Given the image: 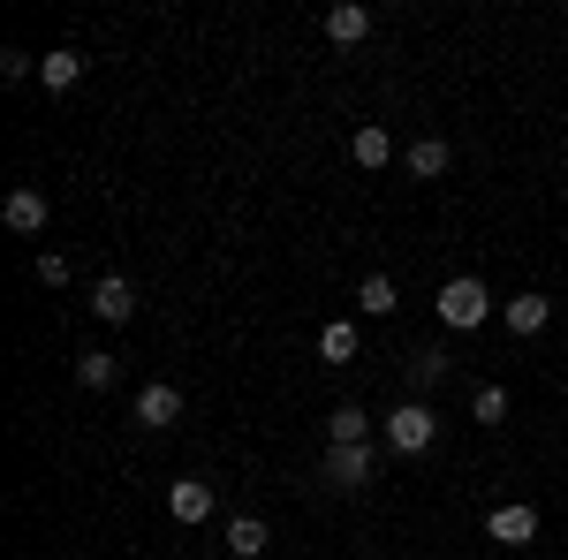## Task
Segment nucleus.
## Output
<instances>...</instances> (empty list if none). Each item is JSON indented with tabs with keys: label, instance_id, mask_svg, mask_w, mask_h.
<instances>
[{
	"label": "nucleus",
	"instance_id": "nucleus-6",
	"mask_svg": "<svg viewBox=\"0 0 568 560\" xmlns=\"http://www.w3.org/2000/svg\"><path fill=\"white\" fill-rule=\"evenodd\" d=\"M168 516L175 522H205L213 516V485H205V477H175V485H168Z\"/></svg>",
	"mask_w": 568,
	"mask_h": 560
},
{
	"label": "nucleus",
	"instance_id": "nucleus-22",
	"mask_svg": "<svg viewBox=\"0 0 568 560\" xmlns=\"http://www.w3.org/2000/svg\"><path fill=\"white\" fill-rule=\"evenodd\" d=\"M0 69H8V77H39V61H31L23 45H8V53H0Z\"/></svg>",
	"mask_w": 568,
	"mask_h": 560
},
{
	"label": "nucleus",
	"instance_id": "nucleus-3",
	"mask_svg": "<svg viewBox=\"0 0 568 560\" xmlns=\"http://www.w3.org/2000/svg\"><path fill=\"white\" fill-rule=\"evenodd\" d=\"M326 485H334V492L372 485V439H356V447H326Z\"/></svg>",
	"mask_w": 568,
	"mask_h": 560
},
{
	"label": "nucleus",
	"instance_id": "nucleus-21",
	"mask_svg": "<svg viewBox=\"0 0 568 560\" xmlns=\"http://www.w3.org/2000/svg\"><path fill=\"white\" fill-rule=\"evenodd\" d=\"M39 281H45V288H69V258H53V251H45V258H39Z\"/></svg>",
	"mask_w": 568,
	"mask_h": 560
},
{
	"label": "nucleus",
	"instance_id": "nucleus-14",
	"mask_svg": "<svg viewBox=\"0 0 568 560\" xmlns=\"http://www.w3.org/2000/svg\"><path fill=\"white\" fill-rule=\"evenodd\" d=\"M122 379V356H106V348H91V356H77V387H114Z\"/></svg>",
	"mask_w": 568,
	"mask_h": 560
},
{
	"label": "nucleus",
	"instance_id": "nucleus-16",
	"mask_svg": "<svg viewBox=\"0 0 568 560\" xmlns=\"http://www.w3.org/2000/svg\"><path fill=\"white\" fill-rule=\"evenodd\" d=\"M326 439H334V447H356V439H372V417H364L356 401H342V409H334V425H326Z\"/></svg>",
	"mask_w": 568,
	"mask_h": 560
},
{
	"label": "nucleus",
	"instance_id": "nucleus-17",
	"mask_svg": "<svg viewBox=\"0 0 568 560\" xmlns=\"http://www.w3.org/2000/svg\"><path fill=\"white\" fill-rule=\"evenodd\" d=\"M318 356H326V364H356V326L349 318H334V326L318 334Z\"/></svg>",
	"mask_w": 568,
	"mask_h": 560
},
{
	"label": "nucleus",
	"instance_id": "nucleus-13",
	"mask_svg": "<svg viewBox=\"0 0 568 560\" xmlns=\"http://www.w3.org/2000/svg\"><path fill=\"white\" fill-rule=\"evenodd\" d=\"M447 160H455V152H447V136H417V144H409V174H417V182H439Z\"/></svg>",
	"mask_w": 568,
	"mask_h": 560
},
{
	"label": "nucleus",
	"instance_id": "nucleus-10",
	"mask_svg": "<svg viewBox=\"0 0 568 560\" xmlns=\"http://www.w3.org/2000/svg\"><path fill=\"white\" fill-rule=\"evenodd\" d=\"M500 318H508V334H524V342H530V334H546V318H554V303H546V296H530V288H524V296L508 303Z\"/></svg>",
	"mask_w": 568,
	"mask_h": 560
},
{
	"label": "nucleus",
	"instance_id": "nucleus-4",
	"mask_svg": "<svg viewBox=\"0 0 568 560\" xmlns=\"http://www.w3.org/2000/svg\"><path fill=\"white\" fill-rule=\"evenodd\" d=\"M326 39L334 45H364L372 39V8H364V0H334V8H326Z\"/></svg>",
	"mask_w": 568,
	"mask_h": 560
},
{
	"label": "nucleus",
	"instance_id": "nucleus-2",
	"mask_svg": "<svg viewBox=\"0 0 568 560\" xmlns=\"http://www.w3.org/2000/svg\"><path fill=\"white\" fill-rule=\"evenodd\" d=\"M379 431H387V447H394V455H425V447H433V431H439V417L425 409V401H402V409H394V417H387Z\"/></svg>",
	"mask_w": 568,
	"mask_h": 560
},
{
	"label": "nucleus",
	"instance_id": "nucleus-1",
	"mask_svg": "<svg viewBox=\"0 0 568 560\" xmlns=\"http://www.w3.org/2000/svg\"><path fill=\"white\" fill-rule=\"evenodd\" d=\"M485 318H493V296H485L478 273H455L447 288H439V326H455V334H478Z\"/></svg>",
	"mask_w": 568,
	"mask_h": 560
},
{
	"label": "nucleus",
	"instance_id": "nucleus-5",
	"mask_svg": "<svg viewBox=\"0 0 568 560\" xmlns=\"http://www.w3.org/2000/svg\"><path fill=\"white\" fill-rule=\"evenodd\" d=\"M91 310H99L106 326H130V318H136V288L122 281V273H106V281L91 288Z\"/></svg>",
	"mask_w": 568,
	"mask_h": 560
},
{
	"label": "nucleus",
	"instance_id": "nucleus-19",
	"mask_svg": "<svg viewBox=\"0 0 568 560\" xmlns=\"http://www.w3.org/2000/svg\"><path fill=\"white\" fill-rule=\"evenodd\" d=\"M470 417H478V425H500V417H508V394H500V387H478V394H470Z\"/></svg>",
	"mask_w": 568,
	"mask_h": 560
},
{
	"label": "nucleus",
	"instance_id": "nucleus-20",
	"mask_svg": "<svg viewBox=\"0 0 568 560\" xmlns=\"http://www.w3.org/2000/svg\"><path fill=\"white\" fill-rule=\"evenodd\" d=\"M409 379H417V387H433V379H447V348H425V356L409 364Z\"/></svg>",
	"mask_w": 568,
	"mask_h": 560
},
{
	"label": "nucleus",
	"instance_id": "nucleus-11",
	"mask_svg": "<svg viewBox=\"0 0 568 560\" xmlns=\"http://www.w3.org/2000/svg\"><path fill=\"white\" fill-rule=\"evenodd\" d=\"M77 77H84V53H77V45H53V53L39 61V84L45 91H69Z\"/></svg>",
	"mask_w": 568,
	"mask_h": 560
},
{
	"label": "nucleus",
	"instance_id": "nucleus-18",
	"mask_svg": "<svg viewBox=\"0 0 568 560\" xmlns=\"http://www.w3.org/2000/svg\"><path fill=\"white\" fill-rule=\"evenodd\" d=\"M356 310H372V318H387V310H394V281H387V273H364V288H356Z\"/></svg>",
	"mask_w": 568,
	"mask_h": 560
},
{
	"label": "nucleus",
	"instance_id": "nucleus-9",
	"mask_svg": "<svg viewBox=\"0 0 568 560\" xmlns=\"http://www.w3.org/2000/svg\"><path fill=\"white\" fill-rule=\"evenodd\" d=\"M485 530H493L500 546H530V538H538V508H524V500H516V508H493Z\"/></svg>",
	"mask_w": 568,
	"mask_h": 560
},
{
	"label": "nucleus",
	"instance_id": "nucleus-7",
	"mask_svg": "<svg viewBox=\"0 0 568 560\" xmlns=\"http://www.w3.org/2000/svg\"><path fill=\"white\" fill-rule=\"evenodd\" d=\"M0 220H8L16 235H39V227H45V190H31V182H23V190H8Z\"/></svg>",
	"mask_w": 568,
	"mask_h": 560
},
{
	"label": "nucleus",
	"instance_id": "nucleus-8",
	"mask_svg": "<svg viewBox=\"0 0 568 560\" xmlns=\"http://www.w3.org/2000/svg\"><path fill=\"white\" fill-rule=\"evenodd\" d=\"M175 417H182V387H168V379H160V387H144V394H136V425L168 431Z\"/></svg>",
	"mask_w": 568,
	"mask_h": 560
},
{
	"label": "nucleus",
	"instance_id": "nucleus-15",
	"mask_svg": "<svg viewBox=\"0 0 568 560\" xmlns=\"http://www.w3.org/2000/svg\"><path fill=\"white\" fill-rule=\"evenodd\" d=\"M227 553H235V560H258L265 553V522L258 516H235V522H227Z\"/></svg>",
	"mask_w": 568,
	"mask_h": 560
},
{
	"label": "nucleus",
	"instance_id": "nucleus-12",
	"mask_svg": "<svg viewBox=\"0 0 568 560\" xmlns=\"http://www.w3.org/2000/svg\"><path fill=\"white\" fill-rule=\"evenodd\" d=\"M349 160H356V167H387V160H394V136L379 130V122H364V130L349 136Z\"/></svg>",
	"mask_w": 568,
	"mask_h": 560
}]
</instances>
